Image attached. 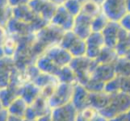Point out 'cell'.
<instances>
[{
	"label": "cell",
	"instance_id": "9a60e30c",
	"mask_svg": "<svg viewBox=\"0 0 130 121\" xmlns=\"http://www.w3.org/2000/svg\"><path fill=\"white\" fill-rule=\"evenodd\" d=\"M57 77L61 82L70 83V84L78 83L77 77H76L74 72L70 67V65L61 67L60 70L58 71Z\"/></svg>",
	"mask_w": 130,
	"mask_h": 121
},
{
	"label": "cell",
	"instance_id": "7402d4cb",
	"mask_svg": "<svg viewBox=\"0 0 130 121\" xmlns=\"http://www.w3.org/2000/svg\"><path fill=\"white\" fill-rule=\"evenodd\" d=\"M63 6L74 17H76L81 12L83 4L78 0H68Z\"/></svg>",
	"mask_w": 130,
	"mask_h": 121
},
{
	"label": "cell",
	"instance_id": "f546056e",
	"mask_svg": "<svg viewBox=\"0 0 130 121\" xmlns=\"http://www.w3.org/2000/svg\"><path fill=\"white\" fill-rule=\"evenodd\" d=\"M91 1H92L93 3H95L98 4V5H100V7H102L103 3H104L105 0H91Z\"/></svg>",
	"mask_w": 130,
	"mask_h": 121
},
{
	"label": "cell",
	"instance_id": "52a82bcc",
	"mask_svg": "<svg viewBox=\"0 0 130 121\" xmlns=\"http://www.w3.org/2000/svg\"><path fill=\"white\" fill-rule=\"evenodd\" d=\"M85 40L87 44L86 57L96 60L102 49L106 46L102 32H92Z\"/></svg>",
	"mask_w": 130,
	"mask_h": 121
},
{
	"label": "cell",
	"instance_id": "e0dca14e",
	"mask_svg": "<svg viewBox=\"0 0 130 121\" xmlns=\"http://www.w3.org/2000/svg\"><path fill=\"white\" fill-rule=\"evenodd\" d=\"M12 18V7L7 0H0V26L6 28L8 21Z\"/></svg>",
	"mask_w": 130,
	"mask_h": 121
},
{
	"label": "cell",
	"instance_id": "3957f363",
	"mask_svg": "<svg viewBox=\"0 0 130 121\" xmlns=\"http://www.w3.org/2000/svg\"><path fill=\"white\" fill-rule=\"evenodd\" d=\"M101 8L102 12L111 22L120 23L128 14L126 0H105Z\"/></svg>",
	"mask_w": 130,
	"mask_h": 121
},
{
	"label": "cell",
	"instance_id": "5bb4252c",
	"mask_svg": "<svg viewBox=\"0 0 130 121\" xmlns=\"http://www.w3.org/2000/svg\"><path fill=\"white\" fill-rule=\"evenodd\" d=\"M118 57L119 56L114 48L105 46L95 61L99 64H114Z\"/></svg>",
	"mask_w": 130,
	"mask_h": 121
},
{
	"label": "cell",
	"instance_id": "277c9868",
	"mask_svg": "<svg viewBox=\"0 0 130 121\" xmlns=\"http://www.w3.org/2000/svg\"><path fill=\"white\" fill-rule=\"evenodd\" d=\"M28 6L39 18L48 24L50 23L58 7L48 0H30Z\"/></svg>",
	"mask_w": 130,
	"mask_h": 121
},
{
	"label": "cell",
	"instance_id": "cb8c5ba5",
	"mask_svg": "<svg viewBox=\"0 0 130 121\" xmlns=\"http://www.w3.org/2000/svg\"><path fill=\"white\" fill-rule=\"evenodd\" d=\"M120 78V91L130 95V77Z\"/></svg>",
	"mask_w": 130,
	"mask_h": 121
},
{
	"label": "cell",
	"instance_id": "7a4b0ae2",
	"mask_svg": "<svg viewBox=\"0 0 130 121\" xmlns=\"http://www.w3.org/2000/svg\"><path fill=\"white\" fill-rule=\"evenodd\" d=\"M74 88V84L61 82L58 83L52 96L48 99V105L51 109L71 102Z\"/></svg>",
	"mask_w": 130,
	"mask_h": 121
},
{
	"label": "cell",
	"instance_id": "d6a6232c",
	"mask_svg": "<svg viewBox=\"0 0 130 121\" xmlns=\"http://www.w3.org/2000/svg\"><path fill=\"white\" fill-rule=\"evenodd\" d=\"M78 1H79V2L81 3L82 4H83V3H86V2L89 1V0H78Z\"/></svg>",
	"mask_w": 130,
	"mask_h": 121
},
{
	"label": "cell",
	"instance_id": "7c38bea8",
	"mask_svg": "<svg viewBox=\"0 0 130 121\" xmlns=\"http://www.w3.org/2000/svg\"><path fill=\"white\" fill-rule=\"evenodd\" d=\"M116 77L114 64H99L97 63L95 68L91 74V77L100 82L106 83Z\"/></svg>",
	"mask_w": 130,
	"mask_h": 121
},
{
	"label": "cell",
	"instance_id": "8992f818",
	"mask_svg": "<svg viewBox=\"0 0 130 121\" xmlns=\"http://www.w3.org/2000/svg\"><path fill=\"white\" fill-rule=\"evenodd\" d=\"M74 18L64 6H60L57 8L55 14L49 24L57 27L64 32H68L73 29Z\"/></svg>",
	"mask_w": 130,
	"mask_h": 121
},
{
	"label": "cell",
	"instance_id": "603a6c76",
	"mask_svg": "<svg viewBox=\"0 0 130 121\" xmlns=\"http://www.w3.org/2000/svg\"><path fill=\"white\" fill-rule=\"evenodd\" d=\"M78 112L87 121H92L99 114H100V111L96 110L95 108H94V107H92L91 106L87 107L86 108H84L82 111H79Z\"/></svg>",
	"mask_w": 130,
	"mask_h": 121
},
{
	"label": "cell",
	"instance_id": "9c48e42d",
	"mask_svg": "<svg viewBox=\"0 0 130 121\" xmlns=\"http://www.w3.org/2000/svg\"><path fill=\"white\" fill-rule=\"evenodd\" d=\"M78 111L72 102L52 109V121H76Z\"/></svg>",
	"mask_w": 130,
	"mask_h": 121
},
{
	"label": "cell",
	"instance_id": "5b68a950",
	"mask_svg": "<svg viewBox=\"0 0 130 121\" xmlns=\"http://www.w3.org/2000/svg\"><path fill=\"white\" fill-rule=\"evenodd\" d=\"M43 53L50 58L60 68L69 65L73 59V57L70 52L62 48L59 44H54V45L48 47Z\"/></svg>",
	"mask_w": 130,
	"mask_h": 121
},
{
	"label": "cell",
	"instance_id": "ac0fdd59",
	"mask_svg": "<svg viewBox=\"0 0 130 121\" xmlns=\"http://www.w3.org/2000/svg\"><path fill=\"white\" fill-rule=\"evenodd\" d=\"M108 19L105 16L103 12L99 14L97 16L93 18L91 23L92 32H102L109 23Z\"/></svg>",
	"mask_w": 130,
	"mask_h": 121
},
{
	"label": "cell",
	"instance_id": "ffe728a7",
	"mask_svg": "<svg viewBox=\"0 0 130 121\" xmlns=\"http://www.w3.org/2000/svg\"><path fill=\"white\" fill-rule=\"evenodd\" d=\"M104 91L108 95H113L120 91V78L116 76L114 78L107 82L104 85Z\"/></svg>",
	"mask_w": 130,
	"mask_h": 121
},
{
	"label": "cell",
	"instance_id": "4fadbf2b",
	"mask_svg": "<svg viewBox=\"0 0 130 121\" xmlns=\"http://www.w3.org/2000/svg\"><path fill=\"white\" fill-rule=\"evenodd\" d=\"M111 100V95L104 91L101 92H90L89 102L90 106L95 108L99 111L104 110L108 106Z\"/></svg>",
	"mask_w": 130,
	"mask_h": 121
},
{
	"label": "cell",
	"instance_id": "83f0119b",
	"mask_svg": "<svg viewBox=\"0 0 130 121\" xmlns=\"http://www.w3.org/2000/svg\"><path fill=\"white\" fill-rule=\"evenodd\" d=\"M36 121H52L51 113L45 115H43V116H41V117L37 118Z\"/></svg>",
	"mask_w": 130,
	"mask_h": 121
},
{
	"label": "cell",
	"instance_id": "d4e9b609",
	"mask_svg": "<svg viewBox=\"0 0 130 121\" xmlns=\"http://www.w3.org/2000/svg\"><path fill=\"white\" fill-rule=\"evenodd\" d=\"M108 121H130V110L116 115Z\"/></svg>",
	"mask_w": 130,
	"mask_h": 121
},
{
	"label": "cell",
	"instance_id": "484cf974",
	"mask_svg": "<svg viewBox=\"0 0 130 121\" xmlns=\"http://www.w3.org/2000/svg\"><path fill=\"white\" fill-rule=\"evenodd\" d=\"M30 0H7L8 4L11 7L15 8L21 5H24V4H28Z\"/></svg>",
	"mask_w": 130,
	"mask_h": 121
},
{
	"label": "cell",
	"instance_id": "2e32d148",
	"mask_svg": "<svg viewBox=\"0 0 130 121\" xmlns=\"http://www.w3.org/2000/svg\"><path fill=\"white\" fill-rule=\"evenodd\" d=\"M114 67L116 76L118 77H130V61L124 57H118L115 61Z\"/></svg>",
	"mask_w": 130,
	"mask_h": 121
},
{
	"label": "cell",
	"instance_id": "4316f807",
	"mask_svg": "<svg viewBox=\"0 0 130 121\" xmlns=\"http://www.w3.org/2000/svg\"><path fill=\"white\" fill-rule=\"evenodd\" d=\"M48 1H50L53 4H54L57 7H60L63 6L68 0H48Z\"/></svg>",
	"mask_w": 130,
	"mask_h": 121
},
{
	"label": "cell",
	"instance_id": "f1b7e54d",
	"mask_svg": "<svg viewBox=\"0 0 130 121\" xmlns=\"http://www.w3.org/2000/svg\"><path fill=\"white\" fill-rule=\"evenodd\" d=\"M92 121H108V119H107L106 117H104V115H101V114L100 113V114H99Z\"/></svg>",
	"mask_w": 130,
	"mask_h": 121
},
{
	"label": "cell",
	"instance_id": "44dd1931",
	"mask_svg": "<svg viewBox=\"0 0 130 121\" xmlns=\"http://www.w3.org/2000/svg\"><path fill=\"white\" fill-rule=\"evenodd\" d=\"M104 85H105L104 82H100V81H99L94 78H91L83 87L89 92H101L104 91Z\"/></svg>",
	"mask_w": 130,
	"mask_h": 121
},
{
	"label": "cell",
	"instance_id": "6da1fadb",
	"mask_svg": "<svg viewBox=\"0 0 130 121\" xmlns=\"http://www.w3.org/2000/svg\"><path fill=\"white\" fill-rule=\"evenodd\" d=\"M128 110H130V95L119 91L111 95L110 103L104 110L100 111V113L109 120L116 115Z\"/></svg>",
	"mask_w": 130,
	"mask_h": 121
},
{
	"label": "cell",
	"instance_id": "d6986e66",
	"mask_svg": "<svg viewBox=\"0 0 130 121\" xmlns=\"http://www.w3.org/2000/svg\"><path fill=\"white\" fill-rule=\"evenodd\" d=\"M81 11L83 12L84 14L89 15L90 17L95 18L102 12V8L100 5H98V4L89 0V1L83 4Z\"/></svg>",
	"mask_w": 130,
	"mask_h": 121
},
{
	"label": "cell",
	"instance_id": "30bf717a",
	"mask_svg": "<svg viewBox=\"0 0 130 121\" xmlns=\"http://www.w3.org/2000/svg\"><path fill=\"white\" fill-rule=\"evenodd\" d=\"M121 29L122 27L120 24V23L111 21L109 22L104 30L102 32L107 47L115 49L118 42V39Z\"/></svg>",
	"mask_w": 130,
	"mask_h": 121
},
{
	"label": "cell",
	"instance_id": "8fae6325",
	"mask_svg": "<svg viewBox=\"0 0 130 121\" xmlns=\"http://www.w3.org/2000/svg\"><path fill=\"white\" fill-rule=\"evenodd\" d=\"M90 92L85 88L83 85L79 83L74 84L73 96L71 102L78 111H82L87 107L90 106L89 102Z\"/></svg>",
	"mask_w": 130,
	"mask_h": 121
},
{
	"label": "cell",
	"instance_id": "ba28073f",
	"mask_svg": "<svg viewBox=\"0 0 130 121\" xmlns=\"http://www.w3.org/2000/svg\"><path fill=\"white\" fill-rule=\"evenodd\" d=\"M92 20L93 18L81 11L74 18V23L72 29L74 33L79 38L86 40L92 33Z\"/></svg>",
	"mask_w": 130,
	"mask_h": 121
},
{
	"label": "cell",
	"instance_id": "4dcf8cb0",
	"mask_svg": "<svg viewBox=\"0 0 130 121\" xmlns=\"http://www.w3.org/2000/svg\"><path fill=\"white\" fill-rule=\"evenodd\" d=\"M123 57L126 58L127 60L130 61V48H129V49H128V51L126 52V53H125V54H124V56Z\"/></svg>",
	"mask_w": 130,
	"mask_h": 121
},
{
	"label": "cell",
	"instance_id": "1f68e13d",
	"mask_svg": "<svg viewBox=\"0 0 130 121\" xmlns=\"http://www.w3.org/2000/svg\"><path fill=\"white\" fill-rule=\"evenodd\" d=\"M126 8L128 13L130 14V0H126Z\"/></svg>",
	"mask_w": 130,
	"mask_h": 121
}]
</instances>
